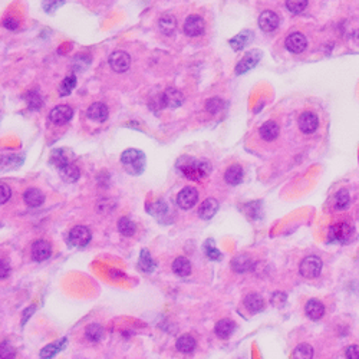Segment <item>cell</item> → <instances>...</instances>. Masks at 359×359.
I'll return each mask as SVG.
<instances>
[{
    "mask_svg": "<svg viewBox=\"0 0 359 359\" xmlns=\"http://www.w3.org/2000/svg\"><path fill=\"white\" fill-rule=\"evenodd\" d=\"M349 201H351V198H349V191L348 190L342 189L336 193V195H335V207L338 210H345L349 206Z\"/></svg>",
    "mask_w": 359,
    "mask_h": 359,
    "instance_id": "36",
    "label": "cell"
},
{
    "mask_svg": "<svg viewBox=\"0 0 359 359\" xmlns=\"http://www.w3.org/2000/svg\"><path fill=\"white\" fill-rule=\"evenodd\" d=\"M10 195H12V191L9 189V186L4 184V183H0V204L7 203Z\"/></svg>",
    "mask_w": 359,
    "mask_h": 359,
    "instance_id": "43",
    "label": "cell"
},
{
    "mask_svg": "<svg viewBox=\"0 0 359 359\" xmlns=\"http://www.w3.org/2000/svg\"><path fill=\"white\" fill-rule=\"evenodd\" d=\"M59 174H60V177H62V180L65 183H75L76 180L79 178V175H81V171H79V168L76 167L75 164L69 163V164L63 166L59 170Z\"/></svg>",
    "mask_w": 359,
    "mask_h": 359,
    "instance_id": "22",
    "label": "cell"
},
{
    "mask_svg": "<svg viewBox=\"0 0 359 359\" xmlns=\"http://www.w3.org/2000/svg\"><path fill=\"white\" fill-rule=\"evenodd\" d=\"M23 200L29 207H39L43 201H45V195L43 193L38 189H29L25 191L23 194Z\"/></svg>",
    "mask_w": 359,
    "mask_h": 359,
    "instance_id": "18",
    "label": "cell"
},
{
    "mask_svg": "<svg viewBox=\"0 0 359 359\" xmlns=\"http://www.w3.org/2000/svg\"><path fill=\"white\" fill-rule=\"evenodd\" d=\"M10 275V267L7 265V262L0 260V279H4Z\"/></svg>",
    "mask_w": 359,
    "mask_h": 359,
    "instance_id": "47",
    "label": "cell"
},
{
    "mask_svg": "<svg viewBox=\"0 0 359 359\" xmlns=\"http://www.w3.org/2000/svg\"><path fill=\"white\" fill-rule=\"evenodd\" d=\"M307 0H286V7L292 13H301L306 9Z\"/></svg>",
    "mask_w": 359,
    "mask_h": 359,
    "instance_id": "39",
    "label": "cell"
},
{
    "mask_svg": "<svg viewBox=\"0 0 359 359\" xmlns=\"http://www.w3.org/2000/svg\"><path fill=\"white\" fill-rule=\"evenodd\" d=\"M354 233V227L351 226L346 221H340L331 227L329 230V237L333 242H339V243H346L351 240V236Z\"/></svg>",
    "mask_w": 359,
    "mask_h": 359,
    "instance_id": "4",
    "label": "cell"
},
{
    "mask_svg": "<svg viewBox=\"0 0 359 359\" xmlns=\"http://www.w3.org/2000/svg\"><path fill=\"white\" fill-rule=\"evenodd\" d=\"M206 110L210 113H217L223 110V101L219 98H211L206 102Z\"/></svg>",
    "mask_w": 359,
    "mask_h": 359,
    "instance_id": "41",
    "label": "cell"
},
{
    "mask_svg": "<svg viewBox=\"0 0 359 359\" xmlns=\"http://www.w3.org/2000/svg\"><path fill=\"white\" fill-rule=\"evenodd\" d=\"M251 39H253V33L250 30H245V32L239 33L237 36H234V38L231 39L230 40V45H231V48L234 51H242L243 48H246L247 45L251 42Z\"/></svg>",
    "mask_w": 359,
    "mask_h": 359,
    "instance_id": "26",
    "label": "cell"
},
{
    "mask_svg": "<svg viewBox=\"0 0 359 359\" xmlns=\"http://www.w3.org/2000/svg\"><path fill=\"white\" fill-rule=\"evenodd\" d=\"M130 65H131V57L122 51H116L110 56V66L118 74L127 72L130 69Z\"/></svg>",
    "mask_w": 359,
    "mask_h": 359,
    "instance_id": "6",
    "label": "cell"
},
{
    "mask_svg": "<svg viewBox=\"0 0 359 359\" xmlns=\"http://www.w3.org/2000/svg\"><path fill=\"white\" fill-rule=\"evenodd\" d=\"M262 59V52L260 51H250V52H247L245 56L240 59V62L237 63V66H236V74L237 75H242V74H245L247 71H250V69H253L257 63H259V60Z\"/></svg>",
    "mask_w": 359,
    "mask_h": 359,
    "instance_id": "5",
    "label": "cell"
},
{
    "mask_svg": "<svg viewBox=\"0 0 359 359\" xmlns=\"http://www.w3.org/2000/svg\"><path fill=\"white\" fill-rule=\"evenodd\" d=\"M51 253H52L51 245L48 242H45V240H38L32 246V256L38 262H43V260L49 259Z\"/></svg>",
    "mask_w": 359,
    "mask_h": 359,
    "instance_id": "15",
    "label": "cell"
},
{
    "mask_svg": "<svg viewBox=\"0 0 359 359\" xmlns=\"http://www.w3.org/2000/svg\"><path fill=\"white\" fill-rule=\"evenodd\" d=\"M161 96H163L164 107H168V108H178L184 102L183 92L178 89H174V88H168L164 94H161Z\"/></svg>",
    "mask_w": 359,
    "mask_h": 359,
    "instance_id": "14",
    "label": "cell"
},
{
    "mask_svg": "<svg viewBox=\"0 0 359 359\" xmlns=\"http://www.w3.org/2000/svg\"><path fill=\"white\" fill-rule=\"evenodd\" d=\"M26 102L29 105L30 110H40L43 102H42V98L38 92H29L26 94Z\"/></svg>",
    "mask_w": 359,
    "mask_h": 359,
    "instance_id": "40",
    "label": "cell"
},
{
    "mask_svg": "<svg viewBox=\"0 0 359 359\" xmlns=\"http://www.w3.org/2000/svg\"><path fill=\"white\" fill-rule=\"evenodd\" d=\"M88 116L95 122H105L108 119V108L101 102H95L88 108Z\"/></svg>",
    "mask_w": 359,
    "mask_h": 359,
    "instance_id": "16",
    "label": "cell"
},
{
    "mask_svg": "<svg viewBox=\"0 0 359 359\" xmlns=\"http://www.w3.org/2000/svg\"><path fill=\"white\" fill-rule=\"evenodd\" d=\"M206 23L198 15H191L184 22V33L189 36H200L204 33Z\"/></svg>",
    "mask_w": 359,
    "mask_h": 359,
    "instance_id": "7",
    "label": "cell"
},
{
    "mask_svg": "<svg viewBox=\"0 0 359 359\" xmlns=\"http://www.w3.org/2000/svg\"><path fill=\"white\" fill-rule=\"evenodd\" d=\"M72 116H74V110L69 105H57L49 113V119L55 125H63V124L69 122L72 119Z\"/></svg>",
    "mask_w": 359,
    "mask_h": 359,
    "instance_id": "8",
    "label": "cell"
},
{
    "mask_svg": "<svg viewBox=\"0 0 359 359\" xmlns=\"http://www.w3.org/2000/svg\"><path fill=\"white\" fill-rule=\"evenodd\" d=\"M118 230H119V233L122 236L131 237V236H134L135 230H137V226H135V223H134L133 220H130L128 217H122L118 221Z\"/></svg>",
    "mask_w": 359,
    "mask_h": 359,
    "instance_id": "30",
    "label": "cell"
},
{
    "mask_svg": "<svg viewBox=\"0 0 359 359\" xmlns=\"http://www.w3.org/2000/svg\"><path fill=\"white\" fill-rule=\"evenodd\" d=\"M197 200H198V191L194 187H186V189L181 190L177 195V204L183 210H189V208L194 207Z\"/></svg>",
    "mask_w": 359,
    "mask_h": 359,
    "instance_id": "9",
    "label": "cell"
},
{
    "mask_svg": "<svg viewBox=\"0 0 359 359\" xmlns=\"http://www.w3.org/2000/svg\"><path fill=\"white\" fill-rule=\"evenodd\" d=\"M245 304H246V307L251 312V313H257V312L263 310V307H265V301H263V298H262L260 295L251 293V295L246 296Z\"/></svg>",
    "mask_w": 359,
    "mask_h": 359,
    "instance_id": "25",
    "label": "cell"
},
{
    "mask_svg": "<svg viewBox=\"0 0 359 359\" xmlns=\"http://www.w3.org/2000/svg\"><path fill=\"white\" fill-rule=\"evenodd\" d=\"M272 302L275 306H283L284 302H286V296H284L283 293H276L275 296H273V299H272Z\"/></svg>",
    "mask_w": 359,
    "mask_h": 359,
    "instance_id": "48",
    "label": "cell"
},
{
    "mask_svg": "<svg viewBox=\"0 0 359 359\" xmlns=\"http://www.w3.org/2000/svg\"><path fill=\"white\" fill-rule=\"evenodd\" d=\"M175 167L186 178L193 181H200L211 172V166L207 161H200L193 157H181L177 161Z\"/></svg>",
    "mask_w": 359,
    "mask_h": 359,
    "instance_id": "1",
    "label": "cell"
},
{
    "mask_svg": "<svg viewBox=\"0 0 359 359\" xmlns=\"http://www.w3.org/2000/svg\"><path fill=\"white\" fill-rule=\"evenodd\" d=\"M322 270V262L319 257L316 256H307L306 259H303L302 263L299 266V272L303 277L306 279H313L318 277L321 275Z\"/></svg>",
    "mask_w": 359,
    "mask_h": 359,
    "instance_id": "3",
    "label": "cell"
},
{
    "mask_svg": "<svg viewBox=\"0 0 359 359\" xmlns=\"http://www.w3.org/2000/svg\"><path fill=\"white\" fill-rule=\"evenodd\" d=\"M259 133H260L262 139H265V141H273V139H276L279 137V125L275 121H267V122H265L260 127Z\"/></svg>",
    "mask_w": 359,
    "mask_h": 359,
    "instance_id": "21",
    "label": "cell"
},
{
    "mask_svg": "<svg viewBox=\"0 0 359 359\" xmlns=\"http://www.w3.org/2000/svg\"><path fill=\"white\" fill-rule=\"evenodd\" d=\"M224 180H226L227 184L230 186H237L243 181V170L240 166L237 164H233L227 168L226 174H224Z\"/></svg>",
    "mask_w": 359,
    "mask_h": 359,
    "instance_id": "20",
    "label": "cell"
},
{
    "mask_svg": "<svg viewBox=\"0 0 359 359\" xmlns=\"http://www.w3.org/2000/svg\"><path fill=\"white\" fill-rule=\"evenodd\" d=\"M75 86H76L75 76L74 75L66 76V78L62 81L60 86H59V94L62 95V96H68V95L71 94V92L75 89Z\"/></svg>",
    "mask_w": 359,
    "mask_h": 359,
    "instance_id": "35",
    "label": "cell"
},
{
    "mask_svg": "<svg viewBox=\"0 0 359 359\" xmlns=\"http://www.w3.org/2000/svg\"><path fill=\"white\" fill-rule=\"evenodd\" d=\"M214 331H216V335H217L219 338L227 339V338H230V335H231L233 331H234V323L230 321V319H221V321L217 322Z\"/></svg>",
    "mask_w": 359,
    "mask_h": 359,
    "instance_id": "27",
    "label": "cell"
},
{
    "mask_svg": "<svg viewBox=\"0 0 359 359\" xmlns=\"http://www.w3.org/2000/svg\"><path fill=\"white\" fill-rule=\"evenodd\" d=\"M121 163H122L125 171L130 172L131 175H141L145 170L147 160H145V154L142 151L130 148V150L122 152Z\"/></svg>",
    "mask_w": 359,
    "mask_h": 359,
    "instance_id": "2",
    "label": "cell"
},
{
    "mask_svg": "<svg viewBox=\"0 0 359 359\" xmlns=\"http://www.w3.org/2000/svg\"><path fill=\"white\" fill-rule=\"evenodd\" d=\"M172 272L177 276H181V277L189 276L190 273H191V263H190L189 259H186V257H177L172 262Z\"/></svg>",
    "mask_w": 359,
    "mask_h": 359,
    "instance_id": "24",
    "label": "cell"
},
{
    "mask_svg": "<svg viewBox=\"0 0 359 359\" xmlns=\"http://www.w3.org/2000/svg\"><path fill=\"white\" fill-rule=\"evenodd\" d=\"M158 26H160V30L164 35L172 36L175 33V30H177V20L171 15H164L158 22Z\"/></svg>",
    "mask_w": 359,
    "mask_h": 359,
    "instance_id": "23",
    "label": "cell"
},
{
    "mask_svg": "<svg viewBox=\"0 0 359 359\" xmlns=\"http://www.w3.org/2000/svg\"><path fill=\"white\" fill-rule=\"evenodd\" d=\"M206 254H207L208 259H211V260H220L221 259V253L213 246H208V243L206 245Z\"/></svg>",
    "mask_w": 359,
    "mask_h": 359,
    "instance_id": "44",
    "label": "cell"
},
{
    "mask_svg": "<svg viewBox=\"0 0 359 359\" xmlns=\"http://www.w3.org/2000/svg\"><path fill=\"white\" fill-rule=\"evenodd\" d=\"M65 3V0H43V10L46 13H55Z\"/></svg>",
    "mask_w": 359,
    "mask_h": 359,
    "instance_id": "42",
    "label": "cell"
},
{
    "mask_svg": "<svg viewBox=\"0 0 359 359\" xmlns=\"http://www.w3.org/2000/svg\"><path fill=\"white\" fill-rule=\"evenodd\" d=\"M319 127V119L313 112H303L299 116V130L303 134H313Z\"/></svg>",
    "mask_w": 359,
    "mask_h": 359,
    "instance_id": "12",
    "label": "cell"
},
{
    "mask_svg": "<svg viewBox=\"0 0 359 359\" xmlns=\"http://www.w3.org/2000/svg\"><path fill=\"white\" fill-rule=\"evenodd\" d=\"M15 357H16L15 348L7 340L1 342L0 343V359H15Z\"/></svg>",
    "mask_w": 359,
    "mask_h": 359,
    "instance_id": "38",
    "label": "cell"
},
{
    "mask_svg": "<svg viewBox=\"0 0 359 359\" xmlns=\"http://www.w3.org/2000/svg\"><path fill=\"white\" fill-rule=\"evenodd\" d=\"M85 333H86V338H88V339L96 342V340H99L102 338V335H104V329H102V326L92 323V325H89V326L86 328V332H85Z\"/></svg>",
    "mask_w": 359,
    "mask_h": 359,
    "instance_id": "37",
    "label": "cell"
},
{
    "mask_svg": "<svg viewBox=\"0 0 359 359\" xmlns=\"http://www.w3.org/2000/svg\"><path fill=\"white\" fill-rule=\"evenodd\" d=\"M304 312H306V315H307L312 321H318V319H321L322 316H323V313H325V307H323V304H322L319 301H316V299H310L309 302L306 303V306H304Z\"/></svg>",
    "mask_w": 359,
    "mask_h": 359,
    "instance_id": "19",
    "label": "cell"
},
{
    "mask_svg": "<svg viewBox=\"0 0 359 359\" xmlns=\"http://www.w3.org/2000/svg\"><path fill=\"white\" fill-rule=\"evenodd\" d=\"M32 312H35V307L32 306V307H29V309H26L25 312H23V319H22V323H25V321L32 315Z\"/></svg>",
    "mask_w": 359,
    "mask_h": 359,
    "instance_id": "50",
    "label": "cell"
},
{
    "mask_svg": "<svg viewBox=\"0 0 359 359\" xmlns=\"http://www.w3.org/2000/svg\"><path fill=\"white\" fill-rule=\"evenodd\" d=\"M313 358V348L307 343H301L295 352H293V359H312Z\"/></svg>",
    "mask_w": 359,
    "mask_h": 359,
    "instance_id": "34",
    "label": "cell"
},
{
    "mask_svg": "<svg viewBox=\"0 0 359 359\" xmlns=\"http://www.w3.org/2000/svg\"><path fill=\"white\" fill-rule=\"evenodd\" d=\"M139 269L141 270H144V272H147V273H150L154 270V267H155V263H154V260H152V257L150 256V251L147 250V249H144V250H141V254H139Z\"/></svg>",
    "mask_w": 359,
    "mask_h": 359,
    "instance_id": "33",
    "label": "cell"
},
{
    "mask_svg": "<svg viewBox=\"0 0 359 359\" xmlns=\"http://www.w3.org/2000/svg\"><path fill=\"white\" fill-rule=\"evenodd\" d=\"M69 163H71L69 161V157L63 152V150H55V151L52 152V155H51V164L54 167H56L57 170H60L63 166H66Z\"/></svg>",
    "mask_w": 359,
    "mask_h": 359,
    "instance_id": "32",
    "label": "cell"
},
{
    "mask_svg": "<svg viewBox=\"0 0 359 359\" xmlns=\"http://www.w3.org/2000/svg\"><path fill=\"white\" fill-rule=\"evenodd\" d=\"M346 358L348 359H359V346L352 345L346 349Z\"/></svg>",
    "mask_w": 359,
    "mask_h": 359,
    "instance_id": "46",
    "label": "cell"
},
{
    "mask_svg": "<svg viewBox=\"0 0 359 359\" xmlns=\"http://www.w3.org/2000/svg\"><path fill=\"white\" fill-rule=\"evenodd\" d=\"M3 26L6 29H10V30H16L19 28V20L15 19V18H6L3 20Z\"/></svg>",
    "mask_w": 359,
    "mask_h": 359,
    "instance_id": "45",
    "label": "cell"
},
{
    "mask_svg": "<svg viewBox=\"0 0 359 359\" xmlns=\"http://www.w3.org/2000/svg\"><path fill=\"white\" fill-rule=\"evenodd\" d=\"M219 210V203L216 198H207L201 203V206L198 208V216L203 220H210Z\"/></svg>",
    "mask_w": 359,
    "mask_h": 359,
    "instance_id": "17",
    "label": "cell"
},
{
    "mask_svg": "<svg viewBox=\"0 0 359 359\" xmlns=\"http://www.w3.org/2000/svg\"><path fill=\"white\" fill-rule=\"evenodd\" d=\"M195 348V339L191 335H183L177 340V349L183 354H190Z\"/></svg>",
    "mask_w": 359,
    "mask_h": 359,
    "instance_id": "29",
    "label": "cell"
},
{
    "mask_svg": "<svg viewBox=\"0 0 359 359\" xmlns=\"http://www.w3.org/2000/svg\"><path fill=\"white\" fill-rule=\"evenodd\" d=\"M69 240L74 246H86L91 242V231L88 230V227L85 226L74 227L69 233Z\"/></svg>",
    "mask_w": 359,
    "mask_h": 359,
    "instance_id": "10",
    "label": "cell"
},
{
    "mask_svg": "<svg viewBox=\"0 0 359 359\" xmlns=\"http://www.w3.org/2000/svg\"><path fill=\"white\" fill-rule=\"evenodd\" d=\"M154 208H155V210H151V213L154 214V216H157V217H158V213H166L167 206H166L164 203L158 201L157 204H154Z\"/></svg>",
    "mask_w": 359,
    "mask_h": 359,
    "instance_id": "49",
    "label": "cell"
},
{
    "mask_svg": "<svg viewBox=\"0 0 359 359\" xmlns=\"http://www.w3.org/2000/svg\"><path fill=\"white\" fill-rule=\"evenodd\" d=\"M286 49L292 54H302L303 51L307 46V39L304 38V35L295 32L292 35H289L286 39Z\"/></svg>",
    "mask_w": 359,
    "mask_h": 359,
    "instance_id": "11",
    "label": "cell"
},
{
    "mask_svg": "<svg viewBox=\"0 0 359 359\" xmlns=\"http://www.w3.org/2000/svg\"><path fill=\"white\" fill-rule=\"evenodd\" d=\"M251 266H253V262L250 260V257L246 256V254H239V256H236V257L231 260V267H233V270L237 272V273H243V272L250 270Z\"/></svg>",
    "mask_w": 359,
    "mask_h": 359,
    "instance_id": "28",
    "label": "cell"
},
{
    "mask_svg": "<svg viewBox=\"0 0 359 359\" xmlns=\"http://www.w3.org/2000/svg\"><path fill=\"white\" fill-rule=\"evenodd\" d=\"M66 343V340L63 339L62 342H55V343H51L48 346H45L42 351H40V358L42 359H51L56 355L57 352L62 349V346Z\"/></svg>",
    "mask_w": 359,
    "mask_h": 359,
    "instance_id": "31",
    "label": "cell"
},
{
    "mask_svg": "<svg viewBox=\"0 0 359 359\" xmlns=\"http://www.w3.org/2000/svg\"><path fill=\"white\" fill-rule=\"evenodd\" d=\"M259 26H260V29L263 32H267V33L276 30L277 26H279V18H277V15L275 12H272V10L263 12L260 15V18H259Z\"/></svg>",
    "mask_w": 359,
    "mask_h": 359,
    "instance_id": "13",
    "label": "cell"
}]
</instances>
